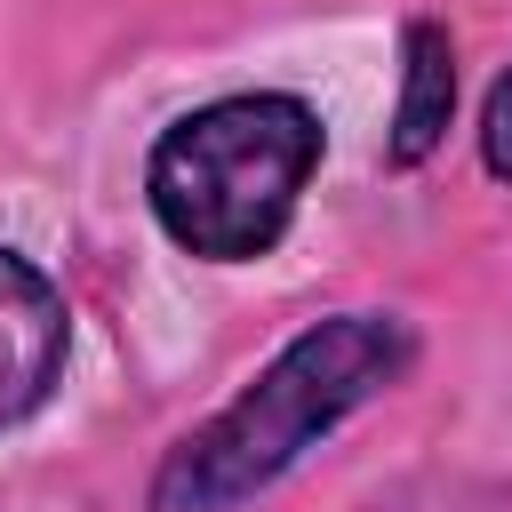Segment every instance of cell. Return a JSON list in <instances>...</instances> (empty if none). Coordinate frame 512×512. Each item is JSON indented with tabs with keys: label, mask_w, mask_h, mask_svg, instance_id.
I'll use <instances>...</instances> for the list:
<instances>
[{
	"label": "cell",
	"mask_w": 512,
	"mask_h": 512,
	"mask_svg": "<svg viewBox=\"0 0 512 512\" xmlns=\"http://www.w3.org/2000/svg\"><path fill=\"white\" fill-rule=\"evenodd\" d=\"M64 352H72L64 288L32 256L0 248V432L48 408V392L64 376Z\"/></svg>",
	"instance_id": "3957f363"
},
{
	"label": "cell",
	"mask_w": 512,
	"mask_h": 512,
	"mask_svg": "<svg viewBox=\"0 0 512 512\" xmlns=\"http://www.w3.org/2000/svg\"><path fill=\"white\" fill-rule=\"evenodd\" d=\"M400 56H408V72H400V112H392L384 160L392 168H424L440 152V136H448V112H456V40H448V24L416 16Z\"/></svg>",
	"instance_id": "277c9868"
},
{
	"label": "cell",
	"mask_w": 512,
	"mask_h": 512,
	"mask_svg": "<svg viewBox=\"0 0 512 512\" xmlns=\"http://www.w3.org/2000/svg\"><path fill=\"white\" fill-rule=\"evenodd\" d=\"M320 152H328V128L288 88H240V96L192 104L184 120L160 128L144 160L152 224L200 264H248L288 232Z\"/></svg>",
	"instance_id": "7a4b0ae2"
},
{
	"label": "cell",
	"mask_w": 512,
	"mask_h": 512,
	"mask_svg": "<svg viewBox=\"0 0 512 512\" xmlns=\"http://www.w3.org/2000/svg\"><path fill=\"white\" fill-rule=\"evenodd\" d=\"M480 160H488V176H504L512 184V72L488 88V104H480Z\"/></svg>",
	"instance_id": "5b68a950"
},
{
	"label": "cell",
	"mask_w": 512,
	"mask_h": 512,
	"mask_svg": "<svg viewBox=\"0 0 512 512\" xmlns=\"http://www.w3.org/2000/svg\"><path fill=\"white\" fill-rule=\"evenodd\" d=\"M416 360V336L400 312H336L312 320L296 344L272 352V368L216 408L200 432H184L152 472V512H232L288 480L352 408H368L400 368Z\"/></svg>",
	"instance_id": "6da1fadb"
}]
</instances>
